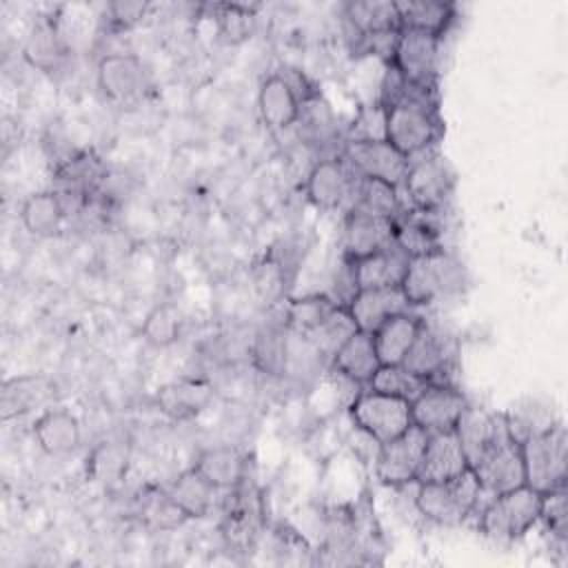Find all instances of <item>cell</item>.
<instances>
[{
    "mask_svg": "<svg viewBox=\"0 0 568 568\" xmlns=\"http://www.w3.org/2000/svg\"><path fill=\"white\" fill-rule=\"evenodd\" d=\"M479 481L481 497H495L499 493L524 486V459L519 442L506 430L473 466Z\"/></svg>",
    "mask_w": 568,
    "mask_h": 568,
    "instance_id": "9",
    "label": "cell"
},
{
    "mask_svg": "<svg viewBox=\"0 0 568 568\" xmlns=\"http://www.w3.org/2000/svg\"><path fill=\"white\" fill-rule=\"evenodd\" d=\"M67 217V209L53 189L29 195L20 209V220L24 229L36 237L55 235Z\"/></svg>",
    "mask_w": 568,
    "mask_h": 568,
    "instance_id": "31",
    "label": "cell"
},
{
    "mask_svg": "<svg viewBox=\"0 0 568 568\" xmlns=\"http://www.w3.org/2000/svg\"><path fill=\"white\" fill-rule=\"evenodd\" d=\"M342 160L351 166L355 175L384 180L397 189L404 184V178L408 173V162H410L386 140L346 142L342 151Z\"/></svg>",
    "mask_w": 568,
    "mask_h": 568,
    "instance_id": "11",
    "label": "cell"
},
{
    "mask_svg": "<svg viewBox=\"0 0 568 568\" xmlns=\"http://www.w3.org/2000/svg\"><path fill=\"white\" fill-rule=\"evenodd\" d=\"M468 466V459L462 450V444L455 435V430L433 433L426 439V448L422 455L419 473L415 484H430V481H444L459 473H464Z\"/></svg>",
    "mask_w": 568,
    "mask_h": 568,
    "instance_id": "19",
    "label": "cell"
},
{
    "mask_svg": "<svg viewBox=\"0 0 568 568\" xmlns=\"http://www.w3.org/2000/svg\"><path fill=\"white\" fill-rule=\"evenodd\" d=\"M282 71H284V73H280V75H282V78L288 82V87L295 91L300 104L308 102L311 98H315V95L320 93V91L313 87V82L306 78L304 71L293 69V67H286V69H282Z\"/></svg>",
    "mask_w": 568,
    "mask_h": 568,
    "instance_id": "50",
    "label": "cell"
},
{
    "mask_svg": "<svg viewBox=\"0 0 568 568\" xmlns=\"http://www.w3.org/2000/svg\"><path fill=\"white\" fill-rule=\"evenodd\" d=\"M395 220L348 211L344 217V235H342V257L344 260H362L377 251L393 246Z\"/></svg>",
    "mask_w": 568,
    "mask_h": 568,
    "instance_id": "15",
    "label": "cell"
},
{
    "mask_svg": "<svg viewBox=\"0 0 568 568\" xmlns=\"http://www.w3.org/2000/svg\"><path fill=\"white\" fill-rule=\"evenodd\" d=\"M428 384L430 382L410 373L404 364H393V366H379L373 379L368 382V388L413 402Z\"/></svg>",
    "mask_w": 568,
    "mask_h": 568,
    "instance_id": "41",
    "label": "cell"
},
{
    "mask_svg": "<svg viewBox=\"0 0 568 568\" xmlns=\"http://www.w3.org/2000/svg\"><path fill=\"white\" fill-rule=\"evenodd\" d=\"M422 324H424V320L419 315L404 311V313L388 317L382 326H377L371 335H373V344H375L379 364L382 366L402 364L404 357L408 355Z\"/></svg>",
    "mask_w": 568,
    "mask_h": 568,
    "instance_id": "23",
    "label": "cell"
},
{
    "mask_svg": "<svg viewBox=\"0 0 568 568\" xmlns=\"http://www.w3.org/2000/svg\"><path fill=\"white\" fill-rule=\"evenodd\" d=\"M295 124H300V133L311 144L322 146L335 138V115L320 93L300 106V118Z\"/></svg>",
    "mask_w": 568,
    "mask_h": 568,
    "instance_id": "40",
    "label": "cell"
},
{
    "mask_svg": "<svg viewBox=\"0 0 568 568\" xmlns=\"http://www.w3.org/2000/svg\"><path fill=\"white\" fill-rule=\"evenodd\" d=\"M439 42L442 40L435 36L413 29H399L388 64L399 73L406 84L437 89Z\"/></svg>",
    "mask_w": 568,
    "mask_h": 568,
    "instance_id": "8",
    "label": "cell"
},
{
    "mask_svg": "<svg viewBox=\"0 0 568 568\" xmlns=\"http://www.w3.org/2000/svg\"><path fill=\"white\" fill-rule=\"evenodd\" d=\"M151 4L149 2H111L106 7V20H109V27L113 31H126L131 27H135L138 22H142L149 13Z\"/></svg>",
    "mask_w": 568,
    "mask_h": 568,
    "instance_id": "48",
    "label": "cell"
},
{
    "mask_svg": "<svg viewBox=\"0 0 568 568\" xmlns=\"http://www.w3.org/2000/svg\"><path fill=\"white\" fill-rule=\"evenodd\" d=\"M333 359V371L339 373L342 377L359 384V386H368V382L373 379V375L377 373L379 357L375 353V344H373V335L366 331H355L339 348L337 353L331 357Z\"/></svg>",
    "mask_w": 568,
    "mask_h": 568,
    "instance_id": "26",
    "label": "cell"
},
{
    "mask_svg": "<svg viewBox=\"0 0 568 568\" xmlns=\"http://www.w3.org/2000/svg\"><path fill=\"white\" fill-rule=\"evenodd\" d=\"M386 111L379 102L362 106L355 115V120L348 126L346 142H373V140H386Z\"/></svg>",
    "mask_w": 568,
    "mask_h": 568,
    "instance_id": "45",
    "label": "cell"
},
{
    "mask_svg": "<svg viewBox=\"0 0 568 568\" xmlns=\"http://www.w3.org/2000/svg\"><path fill=\"white\" fill-rule=\"evenodd\" d=\"M524 459V484L539 495H548L566 486L568 435L561 422L519 442Z\"/></svg>",
    "mask_w": 568,
    "mask_h": 568,
    "instance_id": "2",
    "label": "cell"
},
{
    "mask_svg": "<svg viewBox=\"0 0 568 568\" xmlns=\"http://www.w3.org/2000/svg\"><path fill=\"white\" fill-rule=\"evenodd\" d=\"M453 430L462 444L468 466H473L508 430V426L504 415H493L486 408L468 404Z\"/></svg>",
    "mask_w": 568,
    "mask_h": 568,
    "instance_id": "18",
    "label": "cell"
},
{
    "mask_svg": "<svg viewBox=\"0 0 568 568\" xmlns=\"http://www.w3.org/2000/svg\"><path fill=\"white\" fill-rule=\"evenodd\" d=\"M215 388L202 377H182L162 384L155 390V406L169 419L182 422L200 415L213 399Z\"/></svg>",
    "mask_w": 568,
    "mask_h": 568,
    "instance_id": "17",
    "label": "cell"
},
{
    "mask_svg": "<svg viewBox=\"0 0 568 568\" xmlns=\"http://www.w3.org/2000/svg\"><path fill=\"white\" fill-rule=\"evenodd\" d=\"M357 291H359V286H357V280H355L353 262L342 257V266L337 268V273H335V277H333V286H331V291H328L326 295H328L337 306L348 308V304L353 302V297L357 295Z\"/></svg>",
    "mask_w": 568,
    "mask_h": 568,
    "instance_id": "49",
    "label": "cell"
},
{
    "mask_svg": "<svg viewBox=\"0 0 568 568\" xmlns=\"http://www.w3.org/2000/svg\"><path fill=\"white\" fill-rule=\"evenodd\" d=\"M215 9H217V13H215L217 29L226 42L237 44L251 36L253 24H255L257 4L226 2V4H217Z\"/></svg>",
    "mask_w": 568,
    "mask_h": 568,
    "instance_id": "43",
    "label": "cell"
},
{
    "mask_svg": "<svg viewBox=\"0 0 568 568\" xmlns=\"http://www.w3.org/2000/svg\"><path fill=\"white\" fill-rule=\"evenodd\" d=\"M24 60L42 71V73H55L64 67L67 58H69V47L55 24V20L51 18H40L24 42Z\"/></svg>",
    "mask_w": 568,
    "mask_h": 568,
    "instance_id": "24",
    "label": "cell"
},
{
    "mask_svg": "<svg viewBox=\"0 0 568 568\" xmlns=\"http://www.w3.org/2000/svg\"><path fill=\"white\" fill-rule=\"evenodd\" d=\"M410 304L402 291V286H384V288H362L348 304V313L357 326V331L373 333L388 317L408 311Z\"/></svg>",
    "mask_w": 568,
    "mask_h": 568,
    "instance_id": "20",
    "label": "cell"
},
{
    "mask_svg": "<svg viewBox=\"0 0 568 568\" xmlns=\"http://www.w3.org/2000/svg\"><path fill=\"white\" fill-rule=\"evenodd\" d=\"M402 189L417 213H435L453 195L455 173L444 155L426 151L410 158Z\"/></svg>",
    "mask_w": 568,
    "mask_h": 568,
    "instance_id": "7",
    "label": "cell"
},
{
    "mask_svg": "<svg viewBox=\"0 0 568 568\" xmlns=\"http://www.w3.org/2000/svg\"><path fill=\"white\" fill-rule=\"evenodd\" d=\"M231 493L233 495H229L231 499L226 501L222 519V532L229 546L237 550H248L255 544L262 528V497L255 484L248 481V473Z\"/></svg>",
    "mask_w": 568,
    "mask_h": 568,
    "instance_id": "13",
    "label": "cell"
},
{
    "mask_svg": "<svg viewBox=\"0 0 568 568\" xmlns=\"http://www.w3.org/2000/svg\"><path fill=\"white\" fill-rule=\"evenodd\" d=\"M386 111V142H390L408 160L426 153L442 135V120L435 89L410 87L404 89Z\"/></svg>",
    "mask_w": 568,
    "mask_h": 568,
    "instance_id": "1",
    "label": "cell"
},
{
    "mask_svg": "<svg viewBox=\"0 0 568 568\" xmlns=\"http://www.w3.org/2000/svg\"><path fill=\"white\" fill-rule=\"evenodd\" d=\"M468 406L462 390L450 386L448 382H430L413 402H410V419L413 426L424 433H444L453 430L459 415Z\"/></svg>",
    "mask_w": 568,
    "mask_h": 568,
    "instance_id": "12",
    "label": "cell"
},
{
    "mask_svg": "<svg viewBox=\"0 0 568 568\" xmlns=\"http://www.w3.org/2000/svg\"><path fill=\"white\" fill-rule=\"evenodd\" d=\"M55 397V384L47 375H18L2 384L0 390V415L13 419L27 415L40 406H47Z\"/></svg>",
    "mask_w": 568,
    "mask_h": 568,
    "instance_id": "21",
    "label": "cell"
},
{
    "mask_svg": "<svg viewBox=\"0 0 568 568\" xmlns=\"http://www.w3.org/2000/svg\"><path fill=\"white\" fill-rule=\"evenodd\" d=\"M255 291L260 293V297L271 304L273 300H277L282 295L284 288V273H282V264L273 257H264V262L255 268Z\"/></svg>",
    "mask_w": 568,
    "mask_h": 568,
    "instance_id": "47",
    "label": "cell"
},
{
    "mask_svg": "<svg viewBox=\"0 0 568 568\" xmlns=\"http://www.w3.org/2000/svg\"><path fill=\"white\" fill-rule=\"evenodd\" d=\"M397 186L375 180V178H359L355 180L353 195H351V206L348 211H362L388 220H397L402 215V202L397 195Z\"/></svg>",
    "mask_w": 568,
    "mask_h": 568,
    "instance_id": "33",
    "label": "cell"
},
{
    "mask_svg": "<svg viewBox=\"0 0 568 568\" xmlns=\"http://www.w3.org/2000/svg\"><path fill=\"white\" fill-rule=\"evenodd\" d=\"M357 175L339 158H326L313 164L306 178V197L322 211H333L346 204L353 195Z\"/></svg>",
    "mask_w": 568,
    "mask_h": 568,
    "instance_id": "14",
    "label": "cell"
},
{
    "mask_svg": "<svg viewBox=\"0 0 568 568\" xmlns=\"http://www.w3.org/2000/svg\"><path fill=\"white\" fill-rule=\"evenodd\" d=\"M544 495L528 488L526 484L506 493H499L488 499L481 510L479 528L481 532L497 544H508L521 539L541 515Z\"/></svg>",
    "mask_w": 568,
    "mask_h": 568,
    "instance_id": "3",
    "label": "cell"
},
{
    "mask_svg": "<svg viewBox=\"0 0 568 568\" xmlns=\"http://www.w3.org/2000/svg\"><path fill=\"white\" fill-rule=\"evenodd\" d=\"M335 308H337V304L326 293H313V295L291 300L286 306V313H284V326L295 337H306Z\"/></svg>",
    "mask_w": 568,
    "mask_h": 568,
    "instance_id": "35",
    "label": "cell"
},
{
    "mask_svg": "<svg viewBox=\"0 0 568 568\" xmlns=\"http://www.w3.org/2000/svg\"><path fill=\"white\" fill-rule=\"evenodd\" d=\"M33 435L38 446L51 457L71 453L82 437L80 422L64 408H51L42 413L33 424Z\"/></svg>",
    "mask_w": 568,
    "mask_h": 568,
    "instance_id": "29",
    "label": "cell"
},
{
    "mask_svg": "<svg viewBox=\"0 0 568 568\" xmlns=\"http://www.w3.org/2000/svg\"><path fill=\"white\" fill-rule=\"evenodd\" d=\"M450 357H453V348L448 337H444L442 331L424 322L402 364L426 382H439V377L450 364Z\"/></svg>",
    "mask_w": 568,
    "mask_h": 568,
    "instance_id": "22",
    "label": "cell"
},
{
    "mask_svg": "<svg viewBox=\"0 0 568 568\" xmlns=\"http://www.w3.org/2000/svg\"><path fill=\"white\" fill-rule=\"evenodd\" d=\"M426 439L428 433H424L417 426H410L390 442L379 444V453L375 457L377 479L384 486H406L417 481Z\"/></svg>",
    "mask_w": 568,
    "mask_h": 568,
    "instance_id": "10",
    "label": "cell"
},
{
    "mask_svg": "<svg viewBox=\"0 0 568 568\" xmlns=\"http://www.w3.org/2000/svg\"><path fill=\"white\" fill-rule=\"evenodd\" d=\"M348 410L355 426L375 444H386L413 426L408 399L386 395L368 386L353 397Z\"/></svg>",
    "mask_w": 568,
    "mask_h": 568,
    "instance_id": "5",
    "label": "cell"
},
{
    "mask_svg": "<svg viewBox=\"0 0 568 568\" xmlns=\"http://www.w3.org/2000/svg\"><path fill=\"white\" fill-rule=\"evenodd\" d=\"M173 501L186 513L189 519H202L211 513L217 488L204 479V475L191 466L189 470L180 473L178 479L169 488Z\"/></svg>",
    "mask_w": 568,
    "mask_h": 568,
    "instance_id": "34",
    "label": "cell"
},
{
    "mask_svg": "<svg viewBox=\"0 0 568 568\" xmlns=\"http://www.w3.org/2000/svg\"><path fill=\"white\" fill-rule=\"evenodd\" d=\"M462 284V266L442 251L408 260L402 291L410 306H426Z\"/></svg>",
    "mask_w": 568,
    "mask_h": 568,
    "instance_id": "6",
    "label": "cell"
},
{
    "mask_svg": "<svg viewBox=\"0 0 568 568\" xmlns=\"http://www.w3.org/2000/svg\"><path fill=\"white\" fill-rule=\"evenodd\" d=\"M286 326L282 328H266L257 335L253 346V359L260 371L268 375H280L286 368L288 359V344H286Z\"/></svg>",
    "mask_w": 568,
    "mask_h": 568,
    "instance_id": "42",
    "label": "cell"
},
{
    "mask_svg": "<svg viewBox=\"0 0 568 568\" xmlns=\"http://www.w3.org/2000/svg\"><path fill=\"white\" fill-rule=\"evenodd\" d=\"M539 521H544L546 530L559 541L566 544L568 539V501H566V486L544 495L541 515Z\"/></svg>",
    "mask_w": 568,
    "mask_h": 568,
    "instance_id": "46",
    "label": "cell"
},
{
    "mask_svg": "<svg viewBox=\"0 0 568 568\" xmlns=\"http://www.w3.org/2000/svg\"><path fill=\"white\" fill-rule=\"evenodd\" d=\"M479 497V481L473 468H466L444 481L417 484L415 506L426 519L439 526H459L475 510Z\"/></svg>",
    "mask_w": 568,
    "mask_h": 568,
    "instance_id": "4",
    "label": "cell"
},
{
    "mask_svg": "<svg viewBox=\"0 0 568 568\" xmlns=\"http://www.w3.org/2000/svg\"><path fill=\"white\" fill-rule=\"evenodd\" d=\"M98 87L113 102H131L142 95L146 73L138 55L109 53L98 60Z\"/></svg>",
    "mask_w": 568,
    "mask_h": 568,
    "instance_id": "16",
    "label": "cell"
},
{
    "mask_svg": "<svg viewBox=\"0 0 568 568\" xmlns=\"http://www.w3.org/2000/svg\"><path fill=\"white\" fill-rule=\"evenodd\" d=\"M406 266H408V257L395 244L353 262L359 291L362 288L399 286L404 280Z\"/></svg>",
    "mask_w": 568,
    "mask_h": 568,
    "instance_id": "30",
    "label": "cell"
},
{
    "mask_svg": "<svg viewBox=\"0 0 568 568\" xmlns=\"http://www.w3.org/2000/svg\"><path fill=\"white\" fill-rule=\"evenodd\" d=\"M180 328H182L180 313L171 304H160L146 315L142 324V335L151 346L164 348L180 337Z\"/></svg>",
    "mask_w": 568,
    "mask_h": 568,
    "instance_id": "44",
    "label": "cell"
},
{
    "mask_svg": "<svg viewBox=\"0 0 568 568\" xmlns=\"http://www.w3.org/2000/svg\"><path fill=\"white\" fill-rule=\"evenodd\" d=\"M138 515L153 530H173L189 519L186 513L173 501L169 490L153 486L142 490L138 499Z\"/></svg>",
    "mask_w": 568,
    "mask_h": 568,
    "instance_id": "37",
    "label": "cell"
},
{
    "mask_svg": "<svg viewBox=\"0 0 568 568\" xmlns=\"http://www.w3.org/2000/svg\"><path fill=\"white\" fill-rule=\"evenodd\" d=\"M393 244L408 257H424L430 253L442 251L439 233L422 217H404L399 215L395 220V233Z\"/></svg>",
    "mask_w": 568,
    "mask_h": 568,
    "instance_id": "36",
    "label": "cell"
},
{
    "mask_svg": "<svg viewBox=\"0 0 568 568\" xmlns=\"http://www.w3.org/2000/svg\"><path fill=\"white\" fill-rule=\"evenodd\" d=\"M126 464L129 448L122 442H102L91 450L87 459V473L93 481L111 486L126 473Z\"/></svg>",
    "mask_w": 568,
    "mask_h": 568,
    "instance_id": "39",
    "label": "cell"
},
{
    "mask_svg": "<svg viewBox=\"0 0 568 568\" xmlns=\"http://www.w3.org/2000/svg\"><path fill=\"white\" fill-rule=\"evenodd\" d=\"M395 7L402 29L422 31L439 40L457 18V7L444 0H399Z\"/></svg>",
    "mask_w": 568,
    "mask_h": 568,
    "instance_id": "27",
    "label": "cell"
},
{
    "mask_svg": "<svg viewBox=\"0 0 568 568\" xmlns=\"http://www.w3.org/2000/svg\"><path fill=\"white\" fill-rule=\"evenodd\" d=\"M300 100L295 91L288 87V82L280 75L273 73L260 84L257 93V109L262 115V122L271 131H284L293 126L300 118Z\"/></svg>",
    "mask_w": 568,
    "mask_h": 568,
    "instance_id": "25",
    "label": "cell"
},
{
    "mask_svg": "<svg viewBox=\"0 0 568 568\" xmlns=\"http://www.w3.org/2000/svg\"><path fill=\"white\" fill-rule=\"evenodd\" d=\"M217 490H233L248 473L246 455L235 446H213L197 455L193 464Z\"/></svg>",
    "mask_w": 568,
    "mask_h": 568,
    "instance_id": "28",
    "label": "cell"
},
{
    "mask_svg": "<svg viewBox=\"0 0 568 568\" xmlns=\"http://www.w3.org/2000/svg\"><path fill=\"white\" fill-rule=\"evenodd\" d=\"M357 331L348 308L337 306L313 333H308L304 339L308 342V346L324 357H333L337 353V348Z\"/></svg>",
    "mask_w": 568,
    "mask_h": 568,
    "instance_id": "38",
    "label": "cell"
},
{
    "mask_svg": "<svg viewBox=\"0 0 568 568\" xmlns=\"http://www.w3.org/2000/svg\"><path fill=\"white\" fill-rule=\"evenodd\" d=\"M344 11H346V20L351 22L359 40L382 36V33H397L402 29L395 2H386V0L348 2Z\"/></svg>",
    "mask_w": 568,
    "mask_h": 568,
    "instance_id": "32",
    "label": "cell"
}]
</instances>
